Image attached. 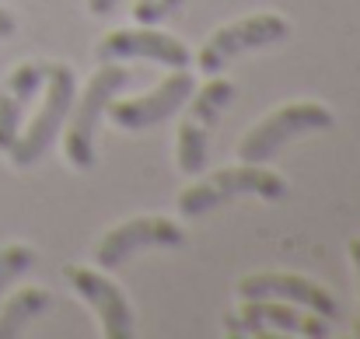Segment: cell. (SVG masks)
Masks as SVG:
<instances>
[{"label": "cell", "mask_w": 360, "mask_h": 339, "mask_svg": "<svg viewBox=\"0 0 360 339\" xmlns=\"http://www.w3.org/2000/svg\"><path fill=\"white\" fill-rule=\"evenodd\" d=\"M129 81H133V74L122 63H102L91 74V81L84 84V91L74 98L70 115H67V122L60 129L63 158H67L70 168H77V172H91L95 168V158H98L95 136H98L102 115H105L109 102L120 95L122 88H129Z\"/></svg>", "instance_id": "cell-1"}, {"label": "cell", "mask_w": 360, "mask_h": 339, "mask_svg": "<svg viewBox=\"0 0 360 339\" xmlns=\"http://www.w3.org/2000/svg\"><path fill=\"white\" fill-rule=\"evenodd\" d=\"M49 308H53V298L42 287H25V290L11 294L0 305V339H14L32 319H39Z\"/></svg>", "instance_id": "cell-14"}, {"label": "cell", "mask_w": 360, "mask_h": 339, "mask_svg": "<svg viewBox=\"0 0 360 339\" xmlns=\"http://www.w3.org/2000/svg\"><path fill=\"white\" fill-rule=\"evenodd\" d=\"M238 298L241 301H252V298L290 301V305H301V308L319 312L322 319H336V312H340L336 298L322 283H315L308 276H297V273H252V276H241Z\"/></svg>", "instance_id": "cell-12"}, {"label": "cell", "mask_w": 360, "mask_h": 339, "mask_svg": "<svg viewBox=\"0 0 360 339\" xmlns=\"http://www.w3.org/2000/svg\"><path fill=\"white\" fill-rule=\"evenodd\" d=\"M42 88H46L42 109L35 113V119L25 129H18L14 143L7 147V158L14 168H32L53 147V140L60 136V129L70 115V105L77 98V74L67 63H49V77Z\"/></svg>", "instance_id": "cell-4"}, {"label": "cell", "mask_w": 360, "mask_h": 339, "mask_svg": "<svg viewBox=\"0 0 360 339\" xmlns=\"http://www.w3.org/2000/svg\"><path fill=\"white\" fill-rule=\"evenodd\" d=\"M186 245V231L172 217H133L122 224L109 227L98 241H95V266L102 269H120L122 262H129L136 252L143 248H182Z\"/></svg>", "instance_id": "cell-8"}, {"label": "cell", "mask_w": 360, "mask_h": 339, "mask_svg": "<svg viewBox=\"0 0 360 339\" xmlns=\"http://www.w3.org/2000/svg\"><path fill=\"white\" fill-rule=\"evenodd\" d=\"M347 255H350V266L357 273V287H360V238H350L347 241ZM354 336L360 339V305H357V319H354Z\"/></svg>", "instance_id": "cell-17"}, {"label": "cell", "mask_w": 360, "mask_h": 339, "mask_svg": "<svg viewBox=\"0 0 360 339\" xmlns=\"http://www.w3.org/2000/svg\"><path fill=\"white\" fill-rule=\"evenodd\" d=\"M336 115L319 102H290L266 119H259L238 143V158L248 165H269L290 140L304 136V133H322L333 129Z\"/></svg>", "instance_id": "cell-5"}, {"label": "cell", "mask_w": 360, "mask_h": 339, "mask_svg": "<svg viewBox=\"0 0 360 339\" xmlns=\"http://www.w3.org/2000/svg\"><path fill=\"white\" fill-rule=\"evenodd\" d=\"M238 196H259V200H283L287 196V179L266 165H248L241 161L235 168H221L189 189L179 193V210L186 217H203Z\"/></svg>", "instance_id": "cell-2"}, {"label": "cell", "mask_w": 360, "mask_h": 339, "mask_svg": "<svg viewBox=\"0 0 360 339\" xmlns=\"http://www.w3.org/2000/svg\"><path fill=\"white\" fill-rule=\"evenodd\" d=\"M14 28H18V21H14V14L0 7V39H7V35H11Z\"/></svg>", "instance_id": "cell-19"}, {"label": "cell", "mask_w": 360, "mask_h": 339, "mask_svg": "<svg viewBox=\"0 0 360 339\" xmlns=\"http://www.w3.org/2000/svg\"><path fill=\"white\" fill-rule=\"evenodd\" d=\"M228 336H266V333H283V336L322 339L329 336V319H322L311 308L276 301V298H252L241 301L238 315L224 319Z\"/></svg>", "instance_id": "cell-7"}, {"label": "cell", "mask_w": 360, "mask_h": 339, "mask_svg": "<svg viewBox=\"0 0 360 339\" xmlns=\"http://www.w3.org/2000/svg\"><path fill=\"white\" fill-rule=\"evenodd\" d=\"M63 280L74 287V294L91 305V312L102 322V336L105 339H133V308L122 294L116 280L105 276V269H91V266H63Z\"/></svg>", "instance_id": "cell-11"}, {"label": "cell", "mask_w": 360, "mask_h": 339, "mask_svg": "<svg viewBox=\"0 0 360 339\" xmlns=\"http://www.w3.org/2000/svg\"><path fill=\"white\" fill-rule=\"evenodd\" d=\"M193 91H196V84H193L189 67H179V70H172L158 88H150V91H143V95H133V98H120V95H116V98L109 102L105 115H109L112 126H120V129H133V133H136V129H150V126L172 119V115L189 102Z\"/></svg>", "instance_id": "cell-9"}, {"label": "cell", "mask_w": 360, "mask_h": 339, "mask_svg": "<svg viewBox=\"0 0 360 339\" xmlns=\"http://www.w3.org/2000/svg\"><path fill=\"white\" fill-rule=\"evenodd\" d=\"M186 0H136L133 4V21L136 25H161L168 21Z\"/></svg>", "instance_id": "cell-16"}, {"label": "cell", "mask_w": 360, "mask_h": 339, "mask_svg": "<svg viewBox=\"0 0 360 339\" xmlns=\"http://www.w3.org/2000/svg\"><path fill=\"white\" fill-rule=\"evenodd\" d=\"M116 4H120V0H88V11H91L95 18H102V14L116 11Z\"/></svg>", "instance_id": "cell-18"}, {"label": "cell", "mask_w": 360, "mask_h": 339, "mask_svg": "<svg viewBox=\"0 0 360 339\" xmlns=\"http://www.w3.org/2000/svg\"><path fill=\"white\" fill-rule=\"evenodd\" d=\"M287 32H290V21L283 14H276V11H259V14L238 18V21L217 28L214 35H207V42L196 53V67H200V74L214 77L231 60H238L245 53H255V49L283 42Z\"/></svg>", "instance_id": "cell-6"}, {"label": "cell", "mask_w": 360, "mask_h": 339, "mask_svg": "<svg viewBox=\"0 0 360 339\" xmlns=\"http://www.w3.org/2000/svg\"><path fill=\"white\" fill-rule=\"evenodd\" d=\"M49 77V63L42 60H25L18 63L7 81L0 84V151L7 154V147L14 143L18 129H21V115L32 105V98L39 95V88Z\"/></svg>", "instance_id": "cell-13"}, {"label": "cell", "mask_w": 360, "mask_h": 339, "mask_svg": "<svg viewBox=\"0 0 360 339\" xmlns=\"http://www.w3.org/2000/svg\"><path fill=\"white\" fill-rule=\"evenodd\" d=\"M235 98V84L221 74H214L200 91L189 95V102L182 105L186 115L179 122V133H175V165L182 175H200L207 168V158H210V136L221 122L224 109L231 105Z\"/></svg>", "instance_id": "cell-3"}, {"label": "cell", "mask_w": 360, "mask_h": 339, "mask_svg": "<svg viewBox=\"0 0 360 339\" xmlns=\"http://www.w3.org/2000/svg\"><path fill=\"white\" fill-rule=\"evenodd\" d=\"M32 266H35V248H32V245L11 241V245L0 248V301H4V290H7L18 276H25Z\"/></svg>", "instance_id": "cell-15"}, {"label": "cell", "mask_w": 360, "mask_h": 339, "mask_svg": "<svg viewBox=\"0 0 360 339\" xmlns=\"http://www.w3.org/2000/svg\"><path fill=\"white\" fill-rule=\"evenodd\" d=\"M98 63H122V60H154L172 70L189 67V49L175 35L161 32L158 25H136V28H112L95 42Z\"/></svg>", "instance_id": "cell-10"}]
</instances>
